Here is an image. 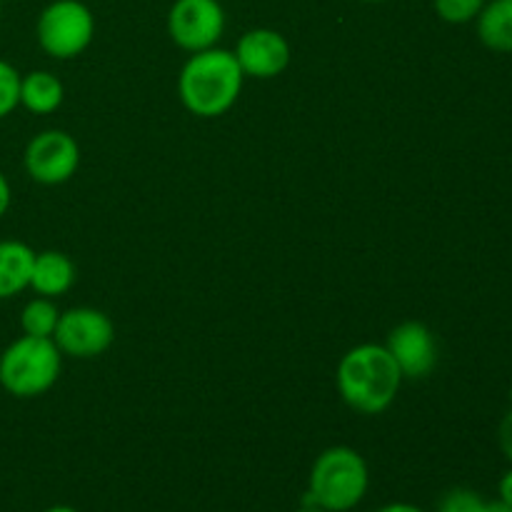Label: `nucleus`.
<instances>
[{
	"mask_svg": "<svg viewBox=\"0 0 512 512\" xmlns=\"http://www.w3.org/2000/svg\"><path fill=\"white\" fill-rule=\"evenodd\" d=\"M498 445H500V450H503L505 458H508L512 463V408L503 415V420H500Z\"/></svg>",
	"mask_w": 512,
	"mask_h": 512,
	"instance_id": "nucleus-19",
	"label": "nucleus"
},
{
	"mask_svg": "<svg viewBox=\"0 0 512 512\" xmlns=\"http://www.w3.org/2000/svg\"><path fill=\"white\" fill-rule=\"evenodd\" d=\"M335 380L350 408L363 415H380L395 403L405 378L385 345L363 343L340 358Z\"/></svg>",
	"mask_w": 512,
	"mask_h": 512,
	"instance_id": "nucleus-2",
	"label": "nucleus"
},
{
	"mask_svg": "<svg viewBox=\"0 0 512 512\" xmlns=\"http://www.w3.org/2000/svg\"><path fill=\"white\" fill-rule=\"evenodd\" d=\"M298 512H328L325 508H320V505H310V503H300V510Z\"/></svg>",
	"mask_w": 512,
	"mask_h": 512,
	"instance_id": "nucleus-24",
	"label": "nucleus"
},
{
	"mask_svg": "<svg viewBox=\"0 0 512 512\" xmlns=\"http://www.w3.org/2000/svg\"><path fill=\"white\" fill-rule=\"evenodd\" d=\"M25 173L40 185H63L80 165V145L70 133L58 128L43 130L25 145Z\"/></svg>",
	"mask_w": 512,
	"mask_h": 512,
	"instance_id": "nucleus-8",
	"label": "nucleus"
},
{
	"mask_svg": "<svg viewBox=\"0 0 512 512\" xmlns=\"http://www.w3.org/2000/svg\"><path fill=\"white\" fill-rule=\"evenodd\" d=\"M115 325L110 315L98 308H70L60 313L53 343L68 358L90 360L103 355L113 345Z\"/></svg>",
	"mask_w": 512,
	"mask_h": 512,
	"instance_id": "nucleus-7",
	"label": "nucleus"
},
{
	"mask_svg": "<svg viewBox=\"0 0 512 512\" xmlns=\"http://www.w3.org/2000/svg\"><path fill=\"white\" fill-rule=\"evenodd\" d=\"M65 88L50 70H33L20 75V105L35 115H48L63 105Z\"/></svg>",
	"mask_w": 512,
	"mask_h": 512,
	"instance_id": "nucleus-13",
	"label": "nucleus"
},
{
	"mask_svg": "<svg viewBox=\"0 0 512 512\" xmlns=\"http://www.w3.org/2000/svg\"><path fill=\"white\" fill-rule=\"evenodd\" d=\"M0 13H3V3H0Z\"/></svg>",
	"mask_w": 512,
	"mask_h": 512,
	"instance_id": "nucleus-27",
	"label": "nucleus"
},
{
	"mask_svg": "<svg viewBox=\"0 0 512 512\" xmlns=\"http://www.w3.org/2000/svg\"><path fill=\"white\" fill-rule=\"evenodd\" d=\"M38 45L55 60L78 58L95 38V15L80 0H53L35 23Z\"/></svg>",
	"mask_w": 512,
	"mask_h": 512,
	"instance_id": "nucleus-5",
	"label": "nucleus"
},
{
	"mask_svg": "<svg viewBox=\"0 0 512 512\" xmlns=\"http://www.w3.org/2000/svg\"><path fill=\"white\" fill-rule=\"evenodd\" d=\"M370 485V470L363 455L348 445H333L315 458L310 468L303 503L328 512H348L363 503Z\"/></svg>",
	"mask_w": 512,
	"mask_h": 512,
	"instance_id": "nucleus-3",
	"label": "nucleus"
},
{
	"mask_svg": "<svg viewBox=\"0 0 512 512\" xmlns=\"http://www.w3.org/2000/svg\"><path fill=\"white\" fill-rule=\"evenodd\" d=\"M20 105V73L8 63L0 60V120L8 118Z\"/></svg>",
	"mask_w": 512,
	"mask_h": 512,
	"instance_id": "nucleus-17",
	"label": "nucleus"
},
{
	"mask_svg": "<svg viewBox=\"0 0 512 512\" xmlns=\"http://www.w3.org/2000/svg\"><path fill=\"white\" fill-rule=\"evenodd\" d=\"M243 70L233 50L208 48L190 53L178 75V95L185 108L198 118L225 115L240 98Z\"/></svg>",
	"mask_w": 512,
	"mask_h": 512,
	"instance_id": "nucleus-1",
	"label": "nucleus"
},
{
	"mask_svg": "<svg viewBox=\"0 0 512 512\" xmlns=\"http://www.w3.org/2000/svg\"><path fill=\"white\" fill-rule=\"evenodd\" d=\"M58 320L60 310L55 300L38 295L20 313V328H23V335H30V338H53Z\"/></svg>",
	"mask_w": 512,
	"mask_h": 512,
	"instance_id": "nucleus-15",
	"label": "nucleus"
},
{
	"mask_svg": "<svg viewBox=\"0 0 512 512\" xmlns=\"http://www.w3.org/2000/svg\"><path fill=\"white\" fill-rule=\"evenodd\" d=\"M385 348L393 355L403 378L408 380L428 378L438 365V340H435L433 330L418 320H405V323L395 325Z\"/></svg>",
	"mask_w": 512,
	"mask_h": 512,
	"instance_id": "nucleus-9",
	"label": "nucleus"
},
{
	"mask_svg": "<svg viewBox=\"0 0 512 512\" xmlns=\"http://www.w3.org/2000/svg\"><path fill=\"white\" fill-rule=\"evenodd\" d=\"M510 400H512V390H510Z\"/></svg>",
	"mask_w": 512,
	"mask_h": 512,
	"instance_id": "nucleus-28",
	"label": "nucleus"
},
{
	"mask_svg": "<svg viewBox=\"0 0 512 512\" xmlns=\"http://www.w3.org/2000/svg\"><path fill=\"white\" fill-rule=\"evenodd\" d=\"M375 512H425V510H420L418 505H410V503H388Z\"/></svg>",
	"mask_w": 512,
	"mask_h": 512,
	"instance_id": "nucleus-22",
	"label": "nucleus"
},
{
	"mask_svg": "<svg viewBox=\"0 0 512 512\" xmlns=\"http://www.w3.org/2000/svg\"><path fill=\"white\" fill-rule=\"evenodd\" d=\"M235 60L245 78L270 80L290 65V43L273 28H253L240 35Z\"/></svg>",
	"mask_w": 512,
	"mask_h": 512,
	"instance_id": "nucleus-10",
	"label": "nucleus"
},
{
	"mask_svg": "<svg viewBox=\"0 0 512 512\" xmlns=\"http://www.w3.org/2000/svg\"><path fill=\"white\" fill-rule=\"evenodd\" d=\"M438 512H488V500L480 498L475 490L455 488L443 495Z\"/></svg>",
	"mask_w": 512,
	"mask_h": 512,
	"instance_id": "nucleus-18",
	"label": "nucleus"
},
{
	"mask_svg": "<svg viewBox=\"0 0 512 512\" xmlns=\"http://www.w3.org/2000/svg\"><path fill=\"white\" fill-rule=\"evenodd\" d=\"M488 0H433L435 15H438L443 23L450 25H465L473 23L480 15V10L485 8Z\"/></svg>",
	"mask_w": 512,
	"mask_h": 512,
	"instance_id": "nucleus-16",
	"label": "nucleus"
},
{
	"mask_svg": "<svg viewBox=\"0 0 512 512\" xmlns=\"http://www.w3.org/2000/svg\"><path fill=\"white\" fill-rule=\"evenodd\" d=\"M488 512H512V508L498 498V500H488Z\"/></svg>",
	"mask_w": 512,
	"mask_h": 512,
	"instance_id": "nucleus-23",
	"label": "nucleus"
},
{
	"mask_svg": "<svg viewBox=\"0 0 512 512\" xmlns=\"http://www.w3.org/2000/svg\"><path fill=\"white\" fill-rule=\"evenodd\" d=\"M480 43L493 53H512V0H488L475 18Z\"/></svg>",
	"mask_w": 512,
	"mask_h": 512,
	"instance_id": "nucleus-14",
	"label": "nucleus"
},
{
	"mask_svg": "<svg viewBox=\"0 0 512 512\" xmlns=\"http://www.w3.org/2000/svg\"><path fill=\"white\" fill-rule=\"evenodd\" d=\"M43 512H78L75 508H70V505H53V508L43 510Z\"/></svg>",
	"mask_w": 512,
	"mask_h": 512,
	"instance_id": "nucleus-25",
	"label": "nucleus"
},
{
	"mask_svg": "<svg viewBox=\"0 0 512 512\" xmlns=\"http://www.w3.org/2000/svg\"><path fill=\"white\" fill-rule=\"evenodd\" d=\"M498 498L503 500V503H508L510 508H512V468L508 470V473L503 475V478H500V483H498Z\"/></svg>",
	"mask_w": 512,
	"mask_h": 512,
	"instance_id": "nucleus-20",
	"label": "nucleus"
},
{
	"mask_svg": "<svg viewBox=\"0 0 512 512\" xmlns=\"http://www.w3.org/2000/svg\"><path fill=\"white\" fill-rule=\"evenodd\" d=\"M75 285V263L60 250H43L35 253L33 270H30V288L40 298H58Z\"/></svg>",
	"mask_w": 512,
	"mask_h": 512,
	"instance_id": "nucleus-11",
	"label": "nucleus"
},
{
	"mask_svg": "<svg viewBox=\"0 0 512 512\" xmlns=\"http://www.w3.org/2000/svg\"><path fill=\"white\" fill-rule=\"evenodd\" d=\"M8 208H10V183L3 175V170H0V218L8 213Z\"/></svg>",
	"mask_w": 512,
	"mask_h": 512,
	"instance_id": "nucleus-21",
	"label": "nucleus"
},
{
	"mask_svg": "<svg viewBox=\"0 0 512 512\" xmlns=\"http://www.w3.org/2000/svg\"><path fill=\"white\" fill-rule=\"evenodd\" d=\"M225 33L220 0H175L168 10V35L178 48L200 53L218 45Z\"/></svg>",
	"mask_w": 512,
	"mask_h": 512,
	"instance_id": "nucleus-6",
	"label": "nucleus"
},
{
	"mask_svg": "<svg viewBox=\"0 0 512 512\" xmlns=\"http://www.w3.org/2000/svg\"><path fill=\"white\" fill-rule=\"evenodd\" d=\"M35 250L20 240H0V300L15 298L30 288Z\"/></svg>",
	"mask_w": 512,
	"mask_h": 512,
	"instance_id": "nucleus-12",
	"label": "nucleus"
},
{
	"mask_svg": "<svg viewBox=\"0 0 512 512\" xmlns=\"http://www.w3.org/2000/svg\"><path fill=\"white\" fill-rule=\"evenodd\" d=\"M60 368L63 353L53 338L23 335L0 355V385L13 398H38L58 383Z\"/></svg>",
	"mask_w": 512,
	"mask_h": 512,
	"instance_id": "nucleus-4",
	"label": "nucleus"
},
{
	"mask_svg": "<svg viewBox=\"0 0 512 512\" xmlns=\"http://www.w3.org/2000/svg\"><path fill=\"white\" fill-rule=\"evenodd\" d=\"M360 3H385V0H360Z\"/></svg>",
	"mask_w": 512,
	"mask_h": 512,
	"instance_id": "nucleus-26",
	"label": "nucleus"
}]
</instances>
